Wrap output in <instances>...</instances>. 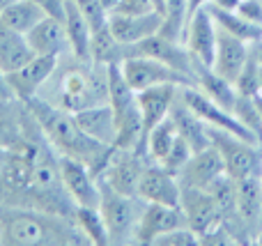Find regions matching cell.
Returning a JSON list of instances; mask_svg holds the SVG:
<instances>
[{
	"instance_id": "1",
	"label": "cell",
	"mask_w": 262,
	"mask_h": 246,
	"mask_svg": "<svg viewBox=\"0 0 262 246\" xmlns=\"http://www.w3.org/2000/svg\"><path fill=\"white\" fill-rule=\"evenodd\" d=\"M23 106L35 118V124L46 136V141L58 150V154H67V156H74V159L85 161L90 166L92 175L97 180L101 177L104 168L108 166V159L113 154L115 145H104V143L90 138L85 131H81L74 113L67 108L51 106L46 101L37 99V97H32Z\"/></svg>"
},
{
	"instance_id": "2",
	"label": "cell",
	"mask_w": 262,
	"mask_h": 246,
	"mask_svg": "<svg viewBox=\"0 0 262 246\" xmlns=\"http://www.w3.org/2000/svg\"><path fill=\"white\" fill-rule=\"evenodd\" d=\"M0 244L46 246V244H90L81 228L69 226L67 216L58 219L53 212L0 207Z\"/></svg>"
},
{
	"instance_id": "3",
	"label": "cell",
	"mask_w": 262,
	"mask_h": 246,
	"mask_svg": "<svg viewBox=\"0 0 262 246\" xmlns=\"http://www.w3.org/2000/svg\"><path fill=\"white\" fill-rule=\"evenodd\" d=\"M101 189V200H99V210L101 216L106 221V230H108L111 244H122L127 239H134L136 235V226L140 219V207H138V198L136 196H124L118 193L115 189H111L108 184L99 182Z\"/></svg>"
},
{
	"instance_id": "4",
	"label": "cell",
	"mask_w": 262,
	"mask_h": 246,
	"mask_svg": "<svg viewBox=\"0 0 262 246\" xmlns=\"http://www.w3.org/2000/svg\"><path fill=\"white\" fill-rule=\"evenodd\" d=\"M209 136H212V145H216L219 152H221L223 164H226V173L232 180L246 177V175H262L260 145L214 127H209Z\"/></svg>"
},
{
	"instance_id": "5",
	"label": "cell",
	"mask_w": 262,
	"mask_h": 246,
	"mask_svg": "<svg viewBox=\"0 0 262 246\" xmlns=\"http://www.w3.org/2000/svg\"><path fill=\"white\" fill-rule=\"evenodd\" d=\"M122 72L127 76L129 85L136 92L147 90L152 85H161V83H175V85H195V78L186 76V74L172 69L170 64L161 62V60L152 58V55H131L122 62Z\"/></svg>"
},
{
	"instance_id": "6",
	"label": "cell",
	"mask_w": 262,
	"mask_h": 246,
	"mask_svg": "<svg viewBox=\"0 0 262 246\" xmlns=\"http://www.w3.org/2000/svg\"><path fill=\"white\" fill-rule=\"evenodd\" d=\"M58 166H60V177L72 196L74 205L81 207H99L101 200V189L99 180L92 175L90 166L81 159H74L67 154H58Z\"/></svg>"
},
{
	"instance_id": "7",
	"label": "cell",
	"mask_w": 262,
	"mask_h": 246,
	"mask_svg": "<svg viewBox=\"0 0 262 246\" xmlns=\"http://www.w3.org/2000/svg\"><path fill=\"white\" fill-rule=\"evenodd\" d=\"M180 95H182V99L186 101V106H189L191 110H195V113H198L200 118H203L205 122L209 124V127L223 129V131L235 133V136L244 138V141H249V143H255L253 133H251L249 129H246L244 124H242L239 120H237L235 115L230 113V110L221 108V106H219L214 99H209V97L205 95V92L200 90L198 85H184V87H180ZM255 145H258V143H255Z\"/></svg>"
},
{
	"instance_id": "8",
	"label": "cell",
	"mask_w": 262,
	"mask_h": 246,
	"mask_svg": "<svg viewBox=\"0 0 262 246\" xmlns=\"http://www.w3.org/2000/svg\"><path fill=\"white\" fill-rule=\"evenodd\" d=\"M145 166H147L145 164V156H140L136 150H120V147H115L108 159V166L101 173L99 182L108 184L118 193L138 198V182H140V175H143Z\"/></svg>"
},
{
	"instance_id": "9",
	"label": "cell",
	"mask_w": 262,
	"mask_h": 246,
	"mask_svg": "<svg viewBox=\"0 0 262 246\" xmlns=\"http://www.w3.org/2000/svg\"><path fill=\"white\" fill-rule=\"evenodd\" d=\"M182 226H186V216L182 212V207L161 205V203H145L138 226H136L134 239L140 244H154V239L159 235L182 228Z\"/></svg>"
},
{
	"instance_id": "10",
	"label": "cell",
	"mask_w": 262,
	"mask_h": 246,
	"mask_svg": "<svg viewBox=\"0 0 262 246\" xmlns=\"http://www.w3.org/2000/svg\"><path fill=\"white\" fill-rule=\"evenodd\" d=\"M58 55H35L30 62H26L21 69L7 74L9 85L14 90V97H16L21 104H28L32 97H37L39 87L53 76L55 67H58Z\"/></svg>"
},
{
	"instance_id": "11",
	"label": "cell",
	"mask_w": 262,
	"mask_h": 246,
	"mask_svg": "<svg viewBox=\"0 0 262 246\" xmlns=\"http://www.w3.org/2000/svg\"><path fill=\"white\" fill-rule=\"evenodd\" d=\"M138 200L180 207L182 184L177 180V175L168 173L159 164H147L138 182Z\"/></svg>"
},
{
	"instance_id": "12",
	"label": "cell",
	"mask_w": 262,
	"mask_h": 246,
	"mask_svg": "<svg viewBox=\"0 0 262 246\" xmlns=\"http://www.w3.org/2000/svg\"><path fill=\"white\" fill-rule=\"evenodd\" d=\"M180 207L186 216V226L198 235V239H200V235H205L207 230H212L214 226L221 223L219 207H216V203H214L212 193H209L207 189L182 187Z\"/></svg>"
},
{
	"instance_id": "13",
	"label": "cell",
	"mask_w": 262,
	"mask_h": 246,
	"mask_svg": "<svg viewBox=\"0 0 262 246\" xmlns=\"http://www.w3.org/2000/svg\"><path fill=\"white\" fill-rule=\"evenodd\" d=\"M134 49V55L140 53V55H152V58L161 60V62L170 64L172 69H177V72L186 74V76L195 78V58L191 55L189 49H184V46H180V41L177 39H170V37L161 35V32H157V35L147 37V39L138 41L136 46H131Z\"/></svg>"
},
{
	"instance_id": "14",
	"label": "cell",
	"mask_w": 262,
	"mask_h": 246,
	"mask_svg": "<svg viewBox=\"0 0 262 246\" xmlns=\"http://www.w3.org/2000/svg\"><path fill=\"white\" fill-rule=\"evenodd\" d=\"M184 41L186 49L191 51L198 62L212 67L214 64V55H216V21L212 18V14L207 12V7L198 9L193 16L186 23V32H184Z\"/></svg>"
},
{
	"instance_id": "15",
	"label": "cell",
	"mask_w": 262,
	"mask_h": 246,
	"mask_svg": "<svg viewBox=\"0 0 262 246\" xmlns=\"http://www.w3.org/2000/svg\"><path fill=\"white\" fill-rule=\"evenodd\" d=\"M251 58V49L249 41L239 39V37L226 32L223 28L216 26V55H214V64L212 69L219 76L228 78L230 83L237 81V76L242 74L244 64Z\"/></svg>"
},
{
	"instance_id": "16",
	"label": "cell",
	"mask_w": 262,
	"mask_h": 246,
	"mask_svg": "<svg viewBox=\"0 0 262 246\" xmlns=\"http://www.w3.org/2000/svg\"><path fill=\"white\" fill-rule=\"evenodd\" d=\"M168 118H170L172 124H175L177 136H182L186 143H189V147L193 150V154H195V152L207 150V147L212 145V136H209V124L205 122V120L200 118L195 110H191L189 106H186V101L182 99L180 92H177L175 101H172Z\"/></svg>"
},
{
	"instance_id": "17",
	"label": "cell",
	"mask_w": 262,
	"mask_h": 246,
	"mask_svg": "<svg viewBox=\"0 0 262 246\" xmlns=\"http://www.w3.org/2000/svg\"><path fill=\"white\" fill-rule=\"evenodd\" d=\"M177 92H180V85H175V83H161V85H152L136 95L140 115H143V138L145 141H147V133L152 131L161 120L168 118ZM145 150H147V147H145Z\"/></svg>"
},
{
	"instance_id": "18",
	"label": "cell",
	"mask_w": 262,
	"mask_h": 246,
	"mask_svg": "<svg viewBox=\"0 0 262 246\" xmlns=\"http://www.w3.org/2000/svg\"><path fill=\"white\" fill-rule=\"evenodd\" d=\"M226 173V164L219 152L216 145H209L207 150L195 152L189 159V164L182 168L177 175L182 187H198V189H209L214 180H219Z\"/></svg>"
},
{
	"instance_id": "19",
	"label": "cell",
	"mask_w": 262,
	"mask_h": 246,
	"mask_svg": "<svg viewBox=\"0 0 262 246\" xmlns=\"http://www.w3.org/2000/svg\"><path fill=\"white\" fill-rule=\"evenodd\" d=\"M163 26V16L159 12H149L143 16H124V14H108V30L124 46H136L138 41L157 35Z\"/></svg>"
},
{
	"instance_id": "20",
	"label": "cell",
	"mask_w": 262,
	"mask_h": 246,
	"mask_svg": "<svg viewBox=\"0 0 262 246\" xmlns=\"http://www.w3.org/2000/svg\"><path fill=\"white\" fill-rule=\"evenodd\" d=\"M26 39L35 55H58L60 58V55H64L67 51H72L64 21L62 18H55V16H44L26 35Z\"/></svg>"
},
{
	"instance_id": "21",
	"label": "cell",
	"mask_w": 262,
	"mask_h": 246,
	"mask_svg": "<svg viewBox=\"0 0 262 246\" xmlns=\"http://www.w3.org/2000/svg\"><path fill=\"white\" fill-rule=\"evenodd\" d=\"M237 210L249 226L251 237L258 239L262 233V175H246L235 180Z\"/></svg>"
},
{
	"instance_id": "22",
	"label": "cell",
	"mask_w": 262,
	"mask_h": 246,
	"mask_svg": "<svg viewBox=\"0 0 262 246\" xmlns=\"http://www.w3.org/2000/svg\"><path fill=\"white\" fill-rule=\"evenodd\" d=\"M76 124L81 131H85L90 138L104 143V145H113L115 136H118V120H115V110L111 104H97L88 106L74 113Z\"/></svg>"
},
{
	"instance_id": "23",
	"label": "cell",
	"mask_w": 262,
	"mask_h": 246,
	"mask_svg": "<svg viewBox=\"0 0 262 246\" xmlns=\"http://www.w3.org/2000/svg\"><path fill=\"white\" fill-rule=\"evenodd\" d=\"M195 85H198L209 99L216 101L221 108L230 110V113L235 110V104H237V99H239V92H237L235 83H230L228 78L219 76L212 67L198 62V60H195Z\"/></svg>"
},
{
	"instance_id": "24",
	"label": "cell",
	"mask_w": 262,
	"mask_h": 246,
	"mask_svg": "<svg viewBox=\"0 0 262 246\" xmlns=\"http://www.w3.org/2000/svg\"><path fill=\"white\" fill-rule=\"evenodd\" d=\"M62 21H64V28H67V37H69V46H72L74 58H78L81 62H92V58H90L92 28L74 0H67V5H64Z\"/></svg>"
},
{
	"instance_id": "25",
	"label": "cell",
	"mask_w": 262,
	"mask_h": 246,
	"mask_svg": "<svg viewBox=\"0 0 262 246\" xmlns=\"http://www.w3.org/2000/svg\"><path fill=\"white\" fill-rule=\"evenodd\" d=\"M35 58L26 35L9 30L7 26L0 23V69L5 74H12L21 69L26 62Z\"/></svg>"
},
{
	"instance_id": "26",
	"label": "cell",
	"mask_w": 262,
	"mask_h": 246,
	"mask_svg": "<svg viewBox=\"0 0 262 246\" xmlns=\"http://www.w3.org/2000/svg\"><path fill=\"white\" fill-rule=\"evenodd\" d=\"M44 16H49V14H46L35 0H14V3H9L7 7L0 12V23L7 26L9 30H14V32L28 35Z\"/></svg>"
},
{
	"instance_id": "27",
	"label": "cell",
	"mask_w": 262,
	"mask_h": 246,
	"mask_svg": "<svg viewBox=\"0 0 262 246\" xmlns=\"http://www.w3.org/2000/svg\"><path fill=\"white\" fill-rule=\"evenodd\" d=\"M131 55H134V49L120 44L113 37V32L108 30V26L92 32V44H90L92 64H122Z\"/></svg>"
},
{
	"instance_id": "28",
	"label": "cell",
	"mask_w": 262,
	"mask_h": 246,
	"mask_svg": "<svg viewBox=\"0 0 262 246\" xmlns=\"http://www.w3.org/2000/svg\"><path fill=\"white\" fill-rule=\"evenodd\" d=\"M106 69H108V104L113 106L115 118H118L138 104V99H136L138 92L129 85L122 64H106Z\"/></svg>"
},
{
	"instance_id": "29",
	"label": "cell",
	"mask_w": 262,
	"mask_h": 246,
	"mask_svg": "<svg viewBox=\"0 0 262 246\" xmlns=\"http://www.w3.org/2000/svg\"><path fill=\"white\" fill-rule=\"evenodd\" d=\"M207 12L212 14V18L216 21L219 28H223L226 32L239 37V39L249 41V44H258L262 41V26H255V23L242 18L237 12H226V9H216L207 5Z\"/></svg>"
},
{
	"instance_id": "30",
	"label": "cell",
	"mask_w": 262,
	"mask_h": 246,
	"mask_svg": "<svg viewBox=\"0 0 262 246\" xmlns=\"http://www.w3.org/2000/svg\"><path fill=\"white\" fill-rule=\"evenodd\" d=\"M23 110L18 108V99L0 101V145L14 147L23 138Z\"/></svg>"
},
{
	"instance_id": "31",
	"label": "cell",
	"mask_w": 262,
	"mask_h": 246,
	"mask_svg": "<svg viewBox=\"0 0 262 246\" xmlns=\"http://www.w3.org/2000/svg\"><path fill=\"white\" fill-rule=\"evenodd\" d=\"M74 221H76V226L81 228V233L85 235L90 244H97V246L111 244L108 230H106V221H104V216H101L99 207H81V205H76Z\"/></svg>"
},
{
	"instance_id": "32",
	"label": "cell",
	"mask_w": 262,
	"mask_h": 246,
	"mask_svg": "<svg viewBox=\"0 0 262 246\" xmlns=\"http://www.w3.org/2000/svg\"><path fill=\"white\" fill-rule=\"evenodd\" d=\"M177 138V129L175 124H172L170 118L161 120V122L157 124V127L152 129V131L147 133V141H145V147H147V156L149 161H154V164H159V161L163 159V156L170 152L172 143H175Z\"/></svg>"
},
{
	"instance_id": "33",
	"label": "cell",
	"mask_w": 262,
	"mask_h": 246,
	"mask_svg": "<svg viewBox=\"0 0 262 246\" xmlns=\"http://www.w3.org/2000/svg\"><path fill=\"white\" fill-rule=\"evenodd\" d=\"M232 113H235V118L239 120L251 133H253L255 143L262 147V115H260L258 106H255L253 97H242L239 95V99H237Z\"/></svg>"
},
{
	"instance_id": "34",
	"label": "cell",
	"mask_w": 262,
	"mask_h": 246,
	"mask_svg": "<svg viewBox=\"0 0 262 246\" xmlns=\"http://www.w3.org/2000/svg\"><path fill=\"white\" fill-rule=\"evenodd\" d=\"M235 87L242 97H255L260 92V62L253 51H251V58H249V62L244 64L242 74L237 76Z\"/></svg>"
},
{
	"instance_id": "35",
	"label": "cell",
	"mask_w": 262,
	"mask_h": 246,
	"mask_svg": "<svg viewBox=\"0 0 262 246\" xmlns=\"http://www.w3.org/2000/svg\"><path fill=\"white\" fill-rule=\"evenodd\" d=\"M191 156H193V150L189 147V143H186L182 136H177L175 143H172V147H170V152H168V154L159 161V166H161V168H166L168 173H172V175H180L182 168L189 164Z\"/></svg>"
},
{
	"instance_id": "36",
	"label": "cell",
	"mask_w": 262,
	"mask_h": 246,
	"mask_svg": "<svg viewBox=\"0 0 262 246\" xmlns=\"http://www.w3.org/2000/svg\"><path fill=\"white\" fill-rule=\"evenodd\" d=\"M74 3L78 5V9L83 12L85 21L90 23L92 32H97V30L108 26V12L104 9V5H101L99 0H74Z\"/></svg>"
},
{
	"instance_id": "37",
	"label": "cell",
	"mask_w": 262,
	"mask_h": 246,
	"mask_svg": "<svg viewBox=\"0 0 262 246\" xmlns=\"http://www.w3.org/2000/svg\"><path fill=\"white\" fill-rule=\"evenodd\" d=\"M154 244L157 246H195V244H200V239L189 226H182V228L168 230V233L159 235L154 239Z\"/></svg>"
},
{
	"instance_id": "38",
	"label": "cell",
	"mask_w": 262,
	"mask_h": 246,
	"mask_svg": "<svg viewBox=\"0 0 262 246\" xmlns=\"http://www.w3.org/2000/svg\"><path fill=\"white\" fill-rule=\"evenodd\" d=\"M157 12L152 0H120L118 7L111 14H124V16H143V14Z\"/></svg>"
},
{
	"instance_id": "39",
	"label": "cell",
	"mask_w": 262,
	"mask_h": 246,
	"mask_svg": "<svg viewBox=\"0 0 262 246\" xmlns=\"http://www.w3.org/2000/svg\"><path fill=\"white\" fill-rule=\"evenodd\" d=\"M242 18L255 23V26H262V0H242L239 7L235 9Z\"/></svg>"
},
{
	"instance_id": "40",
	"label": "cell",
	"mask_w": 262,
	"mask_h": 246,
	"mask_svg": "<svg viewBox=\"0 0 262 246\" xmlns=\"http://www.w3.org/2000/svg\"><path fill=\"white\" fill-rule=\"evenodd\" d=\"M35 3L39 5L49 16L64 18V5H67V0H35Z\"/></svg>"
},
{
	"instance_id": "41",
	"label": "cell",
	"mask_w": 262,
	"mask_h": 246,
	"mask_svg": "<svg viewBox=\"0 0 262 246\" xmlns=\"http://www.w3.org/2000/svg\"><path fill=\"white\" fill-rule=\"evenodd\" d=\"M7 99H16V97H14V90L9 85L7 74L0 69V101H7Z\"/></svg>"
},
{
	"instance_id": "42",
	"label": "cell",
	"mask_w": 262,
	"mask_h": 246,
	"mask_svg": "<svg viewBox=\"0 0 262 246\" xmlns=\"http://www.w3.org/2000/svg\"><path fill=\"white\" fill-rule=\"evenodd\" d=\"M242 0H209V7H216V9H226V12H235L239 7Z\"/></svg>"
},
{
	"instance_id": "43",
	"label": "cell",
	"mask_w": 262,
	"mask_h": 246,
	"mask_svg": "<svg viewBox=\"0 0 262 246\" xmlns=\"http://www.w3.org/2000/svg\"><path fill=\"white\" fill-rule=\"evenodd\" d=\"M186 3H189V18H191L195 12H198V9L207 7V3H209V0H186Z\"/></svg>"
},
{
	"instance_id": "44",
	"label": "cell",
	"mask_w": 262,
	"mask_h": 246,
	"mask_svg": "<svg viewBox=\"0 0 262 246\" xmlns=\"http://www.w3.org/2000/svg\"><path fill=\"white\" fill-rule=\"evenodd\" d=\"M99 3L104 5V9H106V12L111 14V12H113L115 7H118V3H120V0H99Z\"/></svg>"
},
{
	"instance_id": "45",
	"label": "cell",
	"mask_w": 262,
	"mask_h": 246,
	"mask_svg": "<svg viewBox=\"0 0 262 246\" xmlns=\"http://www.w3.org/2000/svg\"><path fill=\"white\" fill-rule=\"evenodd\" d=\"M152 5H154V9H157L159 14H166V0H152Z\"/></svg>"
},
{
	"instance_id": "46",
	"label": "cell",
	"mask_w": 262,
	"mask_h": 246,
	"mask_svg": "<svg viewBox=\"0 0 262 246\" xmlns=\"http://www.w3.org/2000/svg\"><path fill=\"white\" fill-rule=\"evenodd\" d=\"M253 101H255V106H258V110H260V115H262V92H258V95L253 97Z\"/></svg>"
},
{
	"instance_id": "47",
	"label": "cell",
	"mask_w": 262,
	"mask_h": 246,
	"mask_svg": "<svg viewBox=\"0 0 262 246\" xmlns=\"http://www.w3.org/2000/svg\"><path fill=\"white\" fill-rule=\"evenodd\" d=\"M9 3H14V0H0V12H3V9H5V7H7V5H9Z\"/></svg>"
}]
</instances>
